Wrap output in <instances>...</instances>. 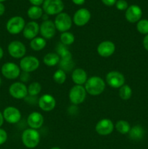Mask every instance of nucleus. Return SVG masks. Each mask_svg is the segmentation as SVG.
<instances>
[{
  "label": "nucleus",
  "mask_w": 148,
  "mask_h": 149,
  "mask_svg": "<svg viewBox=\"0 0 148 149\" xmlns=\"http://www.w3.org/2000/svg\"><path fill=\"white\" fill-rule=\"evenodd\" d=\"M30 2L33 4V6H40L44 1V0H29Z\"/></svg>",
  "instance_id": "nucleus-36"
},
{
  "label": "nucleus",
  "mask_w": 148,
  "mask_h": 149,
  "mask_svg": "<svg viewBox=\"0 0 148 149\" xmlns=\"http://www.w3.org/2000/svg\"><path fill=\"white\" fill-rule=\"evenodd\" d=\"M91 19V13L87 9L81 8L77 10L73 15V23L78 26H84Z\"/></svg>",
  "instance_id": "nucleus-16"
},
{
  "label": "nucleus",
  "mask_w": 148,
  "mask_h": 149,
  "mask_svg": "<svg viewBox=\"0 0 148 149\" xmlns=\"http://www.w3.org/2000/svg\"><path fill=\"white\" fill-rule=\"evenodd\" d=\"M116 130L119 132V133L122 134V135H126L131 130V126L129 125V122L126 120H119L116 122L115 124Z\"/></svg>",
  "instance_id": "nucleus-26"
},
{
  "label": "nucleus",
  "mask_w": 148,
  "mask_h": 149,
  "mask_svg": "<svg viewBox=\"0 0 148 149\" xmlns=\"http://www.w3.org/2000/svg\"><path fill=\"white\" fill-rule=\"evenodd\" d=\"M97 53L102 58H108L113 55L115 51V45L109 40L103 41L97 46Z\"/></svg>",
  "instance_id": "nucleus-14"
},
{
  "label": "nucleus",
  "mask_w": 148,
  "mask_h": 149,
  "mask_svg": "<svg viewBox=\"0 0 148 149\" xmlns=\"http://www.w3.org/2000/svg\"><path fill=\"white\" fill-rule=\"evenodd\" d=\"M54 23H55L57 30L63 33V32L68 31L71 28L72 19L67 13H61L57 15V17H55Z\"/></svg>",
  "instance_id": "nucleus-6"
},
{
  "label": "nucleus",
  "mask_w": 148,
  "mask_h": 149,
  "mask_svg": "<svg viewBox=\"0 0 148 149\" xmlns=\"http://www.w3.org/2000/svg\"><path fill=\"white\" fill-rule=\"evenodd\" d=\"M4 120L10 124H16L21 119V113L18 109L13 106L7 107L3 111Z\"/></svg>",
  "instance_id": "nucleus-13"
},
{
  "label": "nucleus",
  "mask_w": 148,
  "mask_h": 149,
  "mask_svg": "<svg viewBox=\"0 0 148 149\" xmlns=\"http://www.w3.org/2000/svg\"><path fill=\"white\" fill-rule=\"evenodd\" d=\"M1 74L8 79H15L20 75V68L12 62L5 63L1 66Z\"/></svg>",
  "instance_id": "nucleus-11"
},
{
  "label": "nucleus",
  "mask_w": 148,
  "mask_h": 149,
  "mask_svg": "<svg viewBox=\"0 0 148 149\" xmlns=\"http://www.w3.org/2000/svg\"><path fill=\"white\" fill-rule=\"evenodd\" d=\"M40 31V26L36 22L30 21L26 24L23 31V34L26 39L32 40L36 38Z\"/></svg>",
  "instance_id": "nucleus-19"
},
{
  "label": "nucleus",
  "mask_w": 148,
  "mask_h": 149,
  "mask_svg": "<svg viewBox=\"0 0 148 149\" xmlns=\"http://www.w3.org/2000/svg\"><path fill=\"white\" fill-rule=\"evenodd\" d=\"M8 52L12 58L16 59L23 58L26 55V47L23 42L20 41H12L8 45Z\"/></svg>",
  "instance_id": "nucleus-10"
},
{
  "label": "nucleus",
  "mask_w": 148,
  "mask_h": 149,
  "mask_svg": "<svg viewBox=\"0 0 148 149\" xmlns=\"http://www.w3.org/2000/svg\"><path fill=\"white\" fill-rule=\"evenodd\" d=\"M38 104L42 111L49 112L53 110L56 106V100L51 95L45 94L41 96L39 99Z\"/></svg>",
  "instance_id": "nucleus-15"
},
{
  "label": "nucleus",
  "mask_w": 148,
  "mask_h": 149,
  "mask_svg": "<svg viewBox=\"0 0 148 149\" xmlns=\"http://www.w3.org/2000/svg\"><path fill=\"white\" fill-rule=\"evenodd\" d=\"M40 65L39 60L35 56H26L20 61V68L23 72L30 73L38 69Z\"/></svg>",
  "instance_id": "nucleus-7"
},
{
  "label": "nucleus",
  "mask_w": 148,
  "mask_h": 149,
  "mask_svg": "<svg viewBox=\"0 0 148 149\" xmlns=\"http://www.w3.org/2000/svg\"><path fill=\"white\" fill-rule=\"evenodd\" d=\"M6 1V0H0V2H2V1Z\"/></svg>",
  "instance_id": "nucleus-45"
},
{
  "label": "nucleus",
  "mask_w": 148,
  "mask_h": 149,
  "mask_svg": "<svg viewBox=\"0 0 148 149\" xmlns=\"http://www.w3.org/2000/svg\"><path fill=\"white\" fill-rule=\"evenodd\" d=\"M60 61L59 55L55 52H49L45 55L43 58V62L47 66H55Z\"/></svg>",
  "instance_id": "nucleus-23"
},
{
  "label": "nucleus",
  "mask_w": 148,
  "mask_h": 149,
  "mask_svg": "<svg viewBox=\"0 0 148 149\" xmlns=\"http://www.w3.org/2000/svg\"><path fill=\"white\" fill-rule=\"evenodd\" d=\"M27 122L30 128L36 130L41 128L44 124V117L42 114L39 112L34 111L28 115L27 119Z\"/></svg>",
  "instance_id": "nucleus-20"
},
{
  "label": "nucleus",
  "mask_w": 148,
  "mask_h": 149,
  "mask_svg": "<svg viewBox=\"0 0 148 149\" xmlns=\"http://www.w3.org/2000/svg\"><path fill=\"white\" fill-rule=\"evenodd\" d=\"M41 85L37 81H33L28 87V93L30 96H36L41 93Z\"/></svg>",
  "instance_id": "nucleus-29"
},
{
  "label": "nucleus",
  "mask_w": 148,
  "mask_h": 149,
  "mask_svg": "<svg viewBox=\"0 0 148 149\" xmlns=\"http://www.w3.org/2000/svg\"><path fill=\"white\" fill-rule=\"evenodd\" d=\"M3 55H4V51H3L2 48L0 47V60L3 58Z\"/></svg>",
  "instance_id": "nucleus-41"
},
{
  "label": "nucleus",
  "mask_w": 148,
  "mask_h": 149,
  "mask_svg": "<svg viewBox=\"0 0 148 149\" xmlns=\"http://www.w3.org/2000/svg\"><path fill=\"white\" fill-rule=\"evenodd\" d=\"M60 41L62 45L68 46V45H71L73 43L74 41H75V36L71 32H63L60 35Z\"/></svg>",
  "instance_id": "nucleus-28"
},
{
  "label": "nucleus",
  "mask_w": 148,
  "mask_h": 149,
  "mask_svg": "<svg viewBox=\"0 0 148 149\" xmlns=\"http://www.w3.org/2000/svg\"><path fill=\"white\" fill-rule=\"evenodd\" d=\"M115 6L118 10H121V11L126 10L129 7H128V3L126 0H118V1H116Z\"/></svg>",
  "instance_id": "nucleus-33"
},
{
  "label": "nucleus",
  "mask_w": 148,
  "mask_h": 149,
  "mask_svg": "<svg viewBox=\"0 0 148 149\" xmlns=\"http://www.w3.org/2000/svg\"><path fill=\"white\" fill-rule=\"evenodd\" d=\"M86 91L82 85H75L70 90V101L74 105H79L85 100L86 97Z\"/></svg>",
  "instance_id": "nucleus-4"
},
{
  "label": "nucleus",
  "mask_w": 148,
  "mask_h": 149,
  "mask_svg": "<svg viewBox=\"0 0 148 149\" xmlns=\"http://www.w3.org/2000/svg\"><path fill=\"white\" fill-rule=\"evenodd\" d=\"M66 78V73L62 69L57 70L53 74V79L57 84H62L65 83Z\"/></svg>",
  "instance_id": "nucleus-30"
},
{
  "label": "nucleus",
  "mask_w": 148,
  "mask_h": 149,
  "mask_svg": "<svg viewBox=\"0 0 148 149\" xmlns=\"http://www.w3.org/2000/svg\"><path fill=\"white\" fill-rule=\"evenodd\" d=\"M72 1L77 5H82L85 2V0H72Z\"/></svg>",
  "instance_id": "nucleus-38"
},
{
  "label": "nucleus",
  "mask_w": 148,
  "mask_h": 149,
  "mask_svg": "<svg viewBox=\"0 0 148 149\" xmlns=\"http://www.w3.org/2000/svg\"><path fill=\"white\" fill-rule=\"evenodd\" d=\"M50 149H61V148H59V147H53V148H52Z\"/></svg>",
  "instance_id": "nucleus-43"
},
{
  "label": "nucleus",
  "mask_w": 148,
  "mask_h": 149,
  "mask_svg": "<svg viewBox=\"0 0 148 149\" xmlns=\"http://www.w3.org/2000/svg\"><path fill=\"white\" fill-rule=\"evenodd\" d=\"M136 29L142 34H148V20L143 19L138 21L136 24Z\"/></svg>",
  "instance_id": "nucleus-32"
},
{
  "label": "nucleus",
  "mask_w": 148,
  "mask_h": 149,
  "mask_svg": "<svg viewBox=\"0 0 148 149\" xmlns=\"http://www.w3.org/2000/svg\"><path fill=\"white\" fill-rule=\"evenodd\" d=\"M4 116H3V113H1V112H0V127L2 126L3 123H4Z\"/></svg>",
  "instance_id": "nucleus-40"
},
{
  "label": "nucleus",
  "mask_w": 148,
  "mask_h": 149,
  "mask_svg": "<svg viewBox=\"0 0 148 149\" xmlns=\"http://www.w3.org/2000/svg\"><path fill=\"white\" fill-rule=\"evenodd\" d=\"M22 142L28 148H34L40 142V134L36 130L28 128L22 133Z\"/></svg>",
  "instance_id": "nucleus-2"
},
{
  "label": "nucleus",
  "mask_w": 148,
  "mask_h": 149,
  "mask_svg": "<svg viewBox=\"0 0 148 149\" xmlns=\"http://www.w3.org/2000/svg\"><path fill=\"white\" fill-rule=\"evenodd\" d=\"M42 16H43V18L44 19V20H47V14H46V15H42Z\"/></svg>",
  "instance_id": "nucleus-42"
},
{
  "label": "nucleus",
  "mask_w": 148,
  "mask_h": 149,
  "mask_svg": "<svg viewBox=\"0 0 148 149\" xmlns=\"http://www.w3.org/2000/svg\"><path fill=\"white\" fill-rule=\"evenodd\" d=\"M46 45V40L43 37L36 36L32 39L30 42V47L33 50L40 51L42 50Z\"/></svg>",
  "instance_id": "nucleus-24"
},
{
  "label": "nucleus",
  "mask_w": 148,
  "mask_h": 149,
  "mask_svg": "<svg viewBox=\"0 0 148 149\" xmlns=\"http://www.w3.org/2000/svg\"><path fill=\"white\" fill-rule=\"evenodd\" d=\"M27 14L30 19L37 20L43 15V9L39 6H32L28 10Z\"/></svg>",
  "instance_id": "nucleus-25"
},
{
  "label": "nucleus",
  "mask_w": 148,
  "mask_h": 149,
  "mask_svg": "<svg viewBox=\"0 0 148 149\" xmlns=\"http://www.w3.org/2000/svg\"><path fill=\"white\" fill-rule=\"evenodd\" d=\"M143 46L147 51H148V34L145 36L143 39Z\"/></svg>",
  "instance_id": "nucleus-37"
},
{
  "label": "nucleus",
  "mask_w": 148,
  "mask_h": 149,
  "mask_svg": "<svg viewBox=\"0 0 148 149\" xmlns=\"http://www.w3.org/2000/svg\"><path fill=\"white\" fill-rule=\"evenodd\" d=\"M119 97L123 100H128L131 98L132 95V90L130 86L124 84L119 88Z\"/></svg>",
  "instance_id": "nucleus-27"
},
{
  "label": "nucleus",
  "mask_w": 148,
  "mask_h": 149,
  "mask_svg": "<svg viewBox=\"0 0 148 149\" xmlns=\"http://www.w3.org/2000/svg\"><path fill=\"white\" fill-rule=\"evenodd\" d=\"M73 81L75 84V85H83L86 84L87 81V74L85 70L83 68H75L73 71L71 75Z\"/></svg>",
  "instance_id": "nucleus-21"
},
{
  "label": "nucleus",
  "mask_w": 148,
  "mask_h": 149,
  "mask_svg": "<svg viewBox=\"0 0 148 149\" xmlns=\"http://www.w3.org/2000/svg\"><path fill=\"white\" fill-rule=\"evenodd\" d=\"M9 93L12 97L17 100L26 98L28 94V87L26 84L20 81H17L12 84L9 88Z\"/></svg>",
  "instance_id": "nucleus-9"
},
{
  "label": "nucleus",
  "mask_w": 148,
  "mask_h": 149,
  "mask_svg": "<svg viewBox=\"0 0 148 149\" xmlns=\"http://www.w3.org/2000/svg\"><path fill=\"white\" fill-rule=\"evenodd\" d=\"M26 23L25 20L20 16H15L7 21L6 29L10 34H18L24 29Z\"/></svg>",
  "instance_id": "nucleus-3"
},
{
  "label": "nucleus",
  "mask_w": 148,
  "mask_h": 149,
  "mask_svg": "<svg viewBox=\"0 0 148 149\" xmlns=\"http://www.w3.org/2000/svg\"><path fill=\"white\" fill-rule=\"evenodd\" d=\"M129 138L132 141H139L143 138L145 135V130L140 125H135L133 127H131L129 133Z\"/></svg>",
  "instance_id": "nucleus-22"
},
{
  "label": "nucleus",
  "mask_w": 148,
  "mask_h": 149,
  "mask_svg": "<svg viewBox=\"0 0 148 149\" xmlns=\"http://www.w3.org/2000/svg\"><path fill=\"white\" fill-rule=\"evenodd\" d=\"M102 3L104 4H105L106 6H109V7H111L113 6L114 4H115L117 0H102Z\"/></svg>",
  "instance_id": "nucleus-35"
},
{
  "label": "nucleus",
  "mask_w": 148,
  "mask_h": 149,
  "mask_svg": "<svg viewBox=\"0 0 148 149\" xmlns=\"http://www.w3.org/2000/svg\"><path fill=\"white\" fill-rule=\"evenodd\" d=\"M114 124L110 119H102L99 121L95 126V130L99 135H108L113 132L114 130Z\"/></svg>",
  "instance_id": "nucleus-12"
},
{
  "label": "nucleus",
  "mask_w": 148,
  "mask_h": 149,
  "mask_svg": "<svg viewBox=\"0 0 148 149\" xmlns=\"http://www.w3.org/2000/svg\"><path fill=\"white\" fill-rule=\"evenodd\" d=\"M56 27L52 20H44L40 26V33L45 39H50L54 37L56 33Z\"/></svg>",
  "instance_id": "nucleus-17"
},
{
  "label": "nucleus",
  "mask_w": 148,
  "mask_h": 149,
  "mask_svg": "<svg viewBox=\"0 0 148 149\" xmlns=\"http://www.w3.org/2000/svg\"><path fill=\"white\" fill-rule=\"evenodd\" d=\"M4 11H5V7H4V5L2 3L0 2V16H1L4 14Z\"/></svg>",
  "instance_id": "nucleus-39"
},
{
  "label": "nucleus",
  "mask_w": 148,
  "mask_h": 149,
  "mask_svg": "<svg viewBox=\"0 0 148 149\" xmlns=\"http://www.w3.org/2000/svg\"><path fill=\"white\" fill-rule=\"evenodd\" d=\"M106 82L112 88L118 89L125 84V77L119 71H110L106 75Z\"/></svg>",
  "instance_id": "nucleus-8"
},
{
  "label": "nucleus",
  "mask_w": 148,
  "mask_h": 149,
  "mask_svg": "<svg viewBox=\"0 0 148 149\" xmlns=\"http://www.w3.org/2000/svg\"><path fill=\"white\" fill-rule=\"evenodd\" d=\"M105 85V82L101 77L94 76L87 79L84 87L88 94L97 96L100 95L104 92Z\"/></svg>",
  "instance_id": "nucleus-1"
},
{
  "label": "nucleus",
  "mask_w": 148,
  "mask_h": 149,
  "mask_svg": "<svg viewBox=\"0 0 148 149\" xmlns=\"http://www.w3.org/2000/svg\"><path fill=\"white\" fill-rule=\"evenodd\" d=\"M1 77H0V86H1Z\"/></svg>",
  "instance_id": "nucleus-44"
},
{
  "label": "nucleus",
  "mask_w": 148,
  "mask_h": 149,
  "mask_svg": "<svg viewBox=\"0 0 148 149\" xmlns=\"http://www.w3.org/2000/svg\"><path fill=\"white\" fill-rule=\"evenodd\" d=\"M142 9L138 5H131L126 10L125 13V17L126 19L129 23H134L139 21L142 17Z\"/></svg>",
  "instance_id": "nucleus-18"
},
{
  "label": "nucleus",
  "mask_w": 148,
  "mask_h": 149,
  "mask_svg": "<svg viewBox=\"0 0 148 149\" xmlns=\"http://www.w3.org/2000/svg\"><path fill=\"white\" fill-rule=\"evenodd\" d=\"M58 55H59V58H61L60 61H72V55L70 52L69 50L64 47L63 46H60L59 48H58Z\"/></svg>",
  "instance_id": "nucleus-31"
},
{
  "label": "nucleus",
  "mask_w": 148,
  "mask_h": 149,
  "mask_svg": "<svg viewBox=\"0 0 148 149\" xmlns=\"http://www.w3.org/2000/svg\"><path fill=\"white\" fill-rule=\"evenodd\" d=\"M7 140V133L4 129L0 128V146L3 145Z\"/></svg>",
  "instance_id": "nucleus-34"
},
{
  "label": "nucleus",
  "mask_w": 148,
  "mask_h": 149,
  "mask_svg": "<svg viewBox=\"0 0 148 149\" xmlns=\"http://www.w3.org/2000/svg\"><path fill=\"white\" fill-rule=\"evenodd\" d=\"M63 9L64 3L62 0H44L43 3V10L47 15H58Z\"/></svg>",
  "instance_id": "nucleus-5"
}]
</instances>
